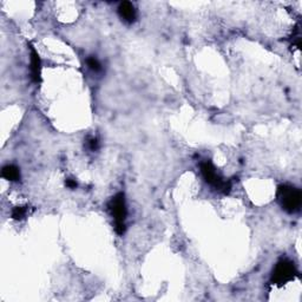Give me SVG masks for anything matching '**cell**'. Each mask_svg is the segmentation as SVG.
<instances>
[{"instance_id": "2", "label": "cell", "mask_w": 302, "mask_h": 302, "mask_svg": "<svg viewBox=\"0 0 302 302\" xmlns=\"http://www.w3.org/2000/svg\"><path fill=\"white\" fill-rule=\"evenodd\" d=\"M109 210H110L111 216L115 221V230L118 235H123L125 233V220H126V202L125 196L123 192H118L109 202Z\"/></svg>"}, {"instance_id": "4", "label": "cell", "mask_w": 302, "mask_h": 302, "mask_svg": "<svg viewBox=\"0 0 302 302\" xmlns=\"http://www.w3.org/2000/svg\"><path fill=\"white\" fill-rule=\"evenodd\" d=\"M296 274V268H295L293 262L289 261V260H281L274 268L270 281L276 286H282V284H286L289 281H293Z\"/></svg>"}, {"instance_id": "11", "label": "cell", "mask_w": 302, "mask_h": 302, "mask_svg": "<svg viewBox=\"0 0 302 302\" xmlns=\"http://www.w3.org/2000/svg\"><path fill=\"white\" fill-rule=\"evenodd\" d=\"M66 187L70 188V189H76L77 188V182L75 180H71V178H70V180L66 181Z\"/></svg>"}, {"instance_id": "7", "label": "cell", "mask_w": 302, "mask_h": 302, "mask_svg": "<svg viewBox=\"0 0 302 302\" xmlns=\"http://www.w3.org/2000/svg\"><path fill=\"white\" fill-rule=\"evenodd\" d=\"M2 176L5 178V180L16 182L20 180V170L16 166H12V164H9V166H5L2 170Z\"/></svg>"}, {"instance_id": "1", "label": "cell", "mask_w": 302, "mask_h": 302, "mask_svg": "<svg viewBox=\"0 0 302 302\" xmlns=\"http://www.w3.org/2000/svg\"><path fill=\"white\" fill-rule=\"evenodd\" d=\"M277 199L284 212L294 214L300 210L302 205V194L300 189L283 184L277 189Z\"/></svg>"}, {"instance_id": "8", "label": "cell", "mask_w": 302, "mask_h": 302, "mask_svg": "<svg viewBox=\"0 0 302 302\" xmlns=\"http://www.w3.org/2000/svg\"><path fill=\"white\" fill-rule=\"evenodd\" d=\"M27 215V208L26 207H17V208H15L12 210V219L13 220H17V221H20L23 219H25Z\"/></svg>"}, {"instance_id": "10", "label": "cell", "mask_w": 302, "mask_h": 302, "mask_svg": "<svg viewBox=\"0 0 302 302\" xmlns=\"http://www.w3.org/2000/svg\"><path fill=\"white\" fill-rule=\"evenodd\" d=\"M87 145H89V149L91 151H96L98 146H99V142H98L96 137H90L89 140H87Z\"/></svg>"}, {"instance_id": "5", "label": "cell", "mask_w": 302, "mask_h": 302, "mask_svg": "<svg viewBox=\"0 0 302 302\" xmlns=\"http://www.w3.org/2000/svg\"><path fill=\"white\" fill-rule=\"evenodd\" d=\"M30 65L32 80L34 83H39L41 75V61L37 50L32 45H30Z\"/></svg>"}, {"instance_id": "6", "label": "cell", "mask_w": 302, "mask_h": 302, "mask_svg": "<svg viewBox=\"0 0 302 302\" xmlns=\"http://www.w3.org/2000/svg\"><path fill=\"white\" fill-rule=\"evenodd\" d=\"M118 15L125 23L132 24L137 18V12L135 6L130 2H123L118 6Z\"/></svg>"}, {"instance_id": "3", "label": "cell", "mask_w": 302, "mask_h": 302, "mask_svg": "<svg viewBox=\"0 0 302 302\" xmlns=\"http://www.w3.org/2000/svg\"><path fill=\"white\" fill-rule=\"evenodd\" d=\"M199 170H201L202 176L206 180L207 183L217 189V190L222 191L223 194H229L231 189L230 182L224 181L223 178L220 176L216 168L214 167V164L210 162V161H205V162L199 163Z\"/></svg>"}, {"instance_id": "9", "label": "cell", "mask_w": 302, "mask_h": 302, "mask_svg": "<svg viewBox=\"0 0 302 302\" xmlns=\"http://www.w3.org/2000/svg\"><path fill=\"white\" fill-rule=\"evenodd\" d=\"M86 64L87 66H89V69L91 70V71L93 72H100L102 71V64L100 62L98 61V59L96 57H89L86 59Z\"/></svg>"}]
</instances>
